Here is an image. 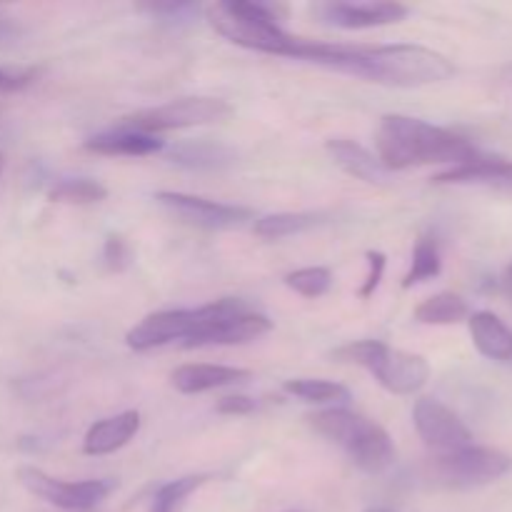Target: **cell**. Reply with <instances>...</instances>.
Here are the masks:
<instances>
[{
    "label": "cell",
    "instance_id": "obj_1",
    "mask_svg": "<svg viewBox=\"0 0 512 512\" xmlns=\"http://www.w3.org/2000/svg\"><path fill=\"white\" fill-rule=\"evenodd\" d=\"M325 65L395 88H423L453 78L455 65L423 45H340L333 43Z\"/></svg>",
    "mask_w": 512,
    "mask_h": 512
},
{
    "label": "cell",
    "instance_id": "obj_2",
    "mask_svg": "<svg viewBox=\"0 0 512 512\" xmlns=\"http://www.w3.org/2000/svg\"><path fill=\"white\" fill-rule=\"evenodd\" d=\"M375 145L378 160L388 173L433 163H450L458 168L480 155V150L463 135L410 115H385L380 120Z\"/></svg>",
    "mask_w": 512,
    "mask_h": 512
},
{
    "label": "cell",
    "instance_id": "obj_3",
    "mask_svg": "<svg viewBox=\"0 0 512 512\" xmlns=\"http://www.w3.org/2000/svg\"><path fill=\"white\" fill-rule=\"evenodd\" d=\"M278 13H285L283 5L253 3V0H225L205 8V18L215 33L230 43L258 53L300 60L305 38L285 33Z\"/></svg>",
    "mask_w": 512,
    "mask_h": 512
},
{
    "label": "cell",
    "instance_id": "obj_4",
    "mask_svg": "<svg viewBox=\"0 0 512 512\" xmlns=\"http://www.w3.org/2000/svg\"><path fill=\"white\" fill-rule=\"evenodd\" d=\"M340 363H355L368 368L385 390L395 395H413L428 383L430 365L423 355L390 348L380 340H358L333 353Z\"/></svg>",
    "mask_w": 512,
    "mask_h": 512
},
{
    "label": "cell",
    "instance_id": "obj_5",
    "mask_svg": "<svg viewBox=\"0 0 512 512\" xmlns=\"http://www.w3.org/2000/svg\"><path fill=\"white\" fill-rule=\"evenodd\" d=\"M233 108L220 98H178L158 108H145L138 113L120 120V130H133V133L158 135L165 130L195 128V125L223 123L230 118Z\"/></svg>",
    "mask_w": 512,
    "mask_h": 512
},
{
    "label": "cell",
    "instance_id": "obj_6",
    "mask_svg": "<svg viewBox=\"0 0 512 512\" xmlns=\"http://www.w3.org/2000/svg\"><path fill=\"white\" fill-rule=\"evenodd\" d=\"M512 470V458L503 450L468 445L448 455H435L430 460V478L448 488H478L508 475Z\"/></svg>",
    "mask_w": 512,
    "mask_h": 512
},
{
    "label": "cell",
    "instance_id": "obj_7",
    "mask_svg": "<svg viewBox=\"0 0 512 512\" xmlns=\"http://www.w3.org/2000/svg\"><path fill=\"white\" fill-rule=\"evenodd\" d=\"M18 480L35 498L68 512H88L98 508L108 498L110 490H113L110 480H80V483H68V480L50 478L48 473H43L38 468H30V465L18 470Z\"/></svg>",
    "mask_w": 512,
    "mask_h": 512
},
{
    "label": "cell",
    "instance_id": "obj_8",
    "mask_svg": "<svg viewBox=\"0 0 512 512\" xmlns=\"http://www.w3.org/2000/svg\"><path fill=\"white\" fill-rule=\"evenodd\" d=\"M415 430L435 455H448L473 445V433L468 425L440 400L420 398L413 408Z\"/></svg>",
    "mask_w": 512,
    "mask_h": 512
},
{
    "label": "cell",
    "instance_id": "obj_9",
    "mask_svg": "<svg viewBox=\"0 0 512 512\" xmlns=\"http://www.w3.org/2000/svg\"><path fill=\"white\" fill-rule=\"evenodd\" d=\"M210 318L208 305L195 310H163L153 313L128 330L125 343L133 350H153L160 345H168L173 340H190Z\"/></svg>",
    "mask_w": 512,
    "mask_h": 512
},
{
    "label": "cell",
    "instance_id": "obj_10",
    "mask_svg": "<svg viewBox=\"0 0 512 512\" xmlns=\"http://www.w3.org/2000/svg\"><path fill=\"white\" fill-rule=\"evenodd\" d=\"M163 208H168L175 218L185 220L190 225H198L205 230H230L240 228L248 220H253V210L243 208V205H225L215 203V200L198 198V195L185 193H170V190H160L155 195Z\"/></svg>",
    "mask_w": 512,
    "mask_h": 512
},
{
    "label": "cell",
    "instance_id": "obj_11",
    "mask_svg": "<svg viewBox=\"0 0 512 512\" xmlns=\"http://www.w3.org/2000/svg\"><path fill=\"white\" fill-rule=\"evenodd\" d=\"M410 8L403 3H318L313 5L315 18L323 20L325 25L345 30L360 28H378V25L400 23L408 18Z\"/></svg>",
    "mask_w": 512,
    "mask_h": 512
},
{
    "label": "cell",
    "instance_id": "obj_12",
    "mask_svg": "<svg viewBox=\"0 0 512 512\" xmlns=\"http://www.w3.org/2000/svg\"><path fill=\"white\" fill-rule=\"evenodd\" d=\"M435 185H470V188H485L493 193L512 198V160L498 155L480 153L470 163L450 168L435 175Z\"/></svg>",
    "mask_w": 512,
    "mask_h": 512
},
{
    "label": "cell",
    "instance_id": "obj_13",
    "mask_svg": "<svg viewBox=\"0 0 512 512\" xmlns=\"http://www.w3.org/2000/svg\"><path fill=\"white\" fill-rule=\"evenodd\" d=\"M140 430V413L138 410H125L115 418H105L95 423L85 433L83 453L85 455H110L128 445Z\"/></svg>",
    "mask_w": 512,
    "mask_h": 512
},
{
    "label": "cell",
    "instance_id": "obj_14",
    "mask_svg": "<svg viewBox=\"0 0 512 512\" xmlns=\"http://www.w3.org/2000/svg\"><path fill=\"white\" fill-rule=\"evenodd\" d=\"M325 150H328L330 158L335 160V165H340V168L348 175H353V178L365 180V183L370 185L388 183L390 173L383 168L378 155H373L368 148H363V145L345 138H333L325 143Z\"/></svg>",
    "mask_w": 512,
    "mask_h": 512
},
{
    "label": "cell",
    "instance_id": "obj_15",
    "mask_svg": "<svg viewBox=\"0 0 512 512\" xmlns=\"http://www.w3.org/2000/svg\"><path fill=\"white\" fill-rule=\"evenodd\" d=\"M253 378L250 370L228 368V365H183L173 373L175 390L185 395L208 393V390L225 388V385H238Z\"/></svg>",
    "mask_w": 512,
    "mask_h": 512
},
{
    "label": "cell",
    "instance_id": "obj_16",
    "mask_svg": "<svg viewBox=\"0 0 512 512\" xmlns=\"http://www.w3.org/2000/svg\"><path fill=\"white\" fill-rule=\"evenodd\" d=\"M348 455L353 458V463L360 470L370 475H378L383 470H388L395 460V445L390 440V435L380 428L378 423L368 420V425L363 428V433L353 440V445L348 448Z\"/></svg>",
    "mask_w": 512,
    "mask_h": 512
},
{
    "label": "cell",
    "instance_id": "obj_17",
    "mask_svg": "<svg viewBox=\"0 0 512 512\" xmlns=\"http://www.w3.org/2000/svg\"><path fill=\"white\" fill-rule=\"evenodd\" d=\"M470 335L480 355L498 363H512V330L495 313L480 310L470 315Z\"/></svg>",
    "mask_w": 512,
    "mask_h": 512
},
{
    "label": "cell",
    "instance_id": "obj_18",
    "mask_svg": "<svg viewBox=\"0 0 512 512\" xmlns=\"http://www.w3.org/2000/svg\"><path fill=\"white\" fill-rule=\"evenodd\" d=\"M165 143L158 135H145V133H133V130H110V133L93 135L90 140H85V150L98 155H130V158H138V155H150L163 150Z\"/></svg>",
    "mask_w": 512,
    "mask_h": 512
},
{
    "label": "cell",
    "instance_id": "obj_19",
    "mask_svg": "<svg viewBox=\"0 0 512 512\" xmlns=\"http://www.w3.org/2000/svg\"><path fill=\"white\" fill-rule=\"evenodd\" d=\"M308 423L315 433H320L330 443L348 450L353 445V440L363 433V428L368 425V418H363L358 413H350L345 408H328L308 415Z\"/></svg>",
    "mask_w": 512,
    "mask_h": 512
},
{
    "label": "cell",
    "instance_id": "obj_20",
    "mask_svg": "<svg viewBox=\"0 0 512 512\" xmlns=\"http://www.w3.org/2000/svg\"><path fill=\"white\" fill-rule=\"evenodd\" d=\"M170 160L193 170H220L235 163V153L210 140H188L170 150Z\"/></svg>",
    "mask_w": 512,
    "mask_h": 512
},
{
    "label": "cell",
    "instance_id": "obj_21",
    "mask_svg": "<svg viewBox=\"0 0 512 512\" xmlns=\"http://www.w3.org/2000/svg\"><path fill=\"white\" fill-rule=\"evenodd\" d=\"M470 315L468 303L455 293H438L415 308V320L423 325H455Z\"/></svg>",
    "mask_w": 512,
    "mask_h": 512
},
{
    "label": "cell",
    "instance_id": "obj_22",
    "mask_svg": "<svg viewBox=\"0 0 512 512\" xmlns=\"http://www.w3.org/2000/svg\"><path fill=\"white\" fill-rule=\"evenodd\" d=\"M320 223H323V218L318 213H278L255 220V233L265 240H278L295 233H305Z\"/></svg>",
    "mask_w": 512,
    "mask_h": 512
},
{
    "label": "cell",
    "instance_id": "obj_23",
    "mask_svg": "<svg viewBox=\"0 0 512 512\" xmlns=\"http://www.w3.org/2000/svg\"><path fill=\"white\" fill-rule=\"evenodd\" d=\"M443 273V258H440V248L433 238H420L413 250V263H410L408 275L403 278V288L410 290L418 283H428V280L438 278Z\"/></svg>",
    "mask_w": 512,
    "mask_h": 512
},
{
    "label": "cell",
    "instance_id": "obj_24",
    "mask_svg": "<svg viewBox=\"0 0 512 512\" xmlns=\"http://www.w3.org/2000/svg\"><path fill=\"white\" fill-rule=\"evenodd\" d=\"M208 480V475H185V478L173 480V483H165L163 488L155 493L150 512H183L190 495H193L195 490L203 488Z\"/></svg>",
    "mask_w": 512,
    "mask_h": 512
},
{
    "label": "cell",
    "instance_id": "obj_25",
    "mask_svg": "<svg viewBox=\"0 0 512 512\" xmlns=\"http://www.w3.org/2000/svg\"><path fill=\"white\" fill-rule=\"evenodd\" d=\"M285 393L295 395L305 403H345L350 400V390L340 383H330V380H288Z\"/></svg>",
    "mask_w": 512,
    "mask_h": 512
},
{
    "label": "cell",
    "instance_id": "obj_26",
    "mask_svg": "<svg viewBox=\"0 0 512 512\" xmlns=\"http://www.w3.org/2000/svg\"><path fill=\"white\" fill-rule=\"evenodd\" d=\"M48 198L53 200V203L90 205L108 198V190L90 178H75V180H60V183H55L53 188H50Z\"/></svg>",
    "mask_w": 512,
    "mask_h": 512
},
{
    "label": "cell",
    "instance_id": "obj_27",
    "mask_svg": "<svg viewBox=\"0 0 512 512\" xmlns=\"http://www.w3.org/2000/svg\"><path fill=\"white\" fill-rule=\"evenodd\" d=\"M285 285L303 298H320L333 285V275L328 268H303L285 275Z\"/></svg>",
    "mask_w": 512,
    "mask_h": 512
},
{
    "label": "cell",
    "instance_id": "obj_28",
    "mask_svg": "<svg viewBox=\"0 0 512 512\" xmlns=\"http://www.w3.org/2000/svg\"><path fill=\"white\" fill-rule=\"evenodd\" d=\"M103 260H105V265H108L110 270L120 273V270L128 268L130 260H133V253H130V245L125 243V240L120 238V235H110V238L105 240Z\"/></svg>",
    "mask_w": 512,
    "mask_h": 512
},
{
    "label": "cell",
    "instance_id": "obj_29",
    "mask_svg": "<svg viewBox=\"0 0 512 512\" xmlns=\"http://www.w3.org/2000/svg\"><path fill=\"white\" fill-rule=\"evenodd\" d=\"M38 78V70H10L0 68V93H18V90L28 88L33 80Z\"/></svg>",
    "mask_w": 512,
    "mask_h": 512
},
{
    "label": "cell",
    "instance_id": "obj_30",
    "mask_svg": "<svg viewBox=\"0 0 512 512\" xmlns=\"http://www.w3.org/2000/svg\"><path fill=\"white\" fill-rule=\"evenodd\" d=\"M368 263H370V273H368V278H365V285L360 288V298H370V295L378 290L380 280H383V273H385V255L383 253H375V250H370Z\"/></svg>",
    "mask_w": 512,
    "mask_h": 512
},
{
    "label": "cell",
    "instance_id": "obj_31",
    "mask_svg": "<svg viewBox=\"0 0 512 512\" xmlns=\"http://www.w3.org/2000/svg\"><path fill=\"white\" fill-rule=\"evenodd\" d=\"M255 400L248 398V395H228V398L220 400L215 405V410L223 415H250L255 410Z\"/></svg>",
    "mask_w": 512,
    "mask_h": 512
},
{
    "label": "cell",
    "instance_id": "obj_32",
    "mask_svg": "<svg viewBox=\"0 0 512 512\" xmlns=\"http://www.w3.org/2000/svg\"><path fill=\"white\" fill-rule=\"evenodd\" d=\"M143 10H148V13L153 15H163V18H185V15L190 13H198V8H195L193 3H150V5H143Z\"/></svg>",
    "mask_w": 512,
    "mask_h": 512
},
{
    "label": "cell",
    "instance_id": "obj_33",
    "mask_svg": "<svg viewBox=\"0 0 512 512\" xmlns=\"http://www.w3.org/2000/svg\"><path fill=\"white\" fill-rule=\"evenodd\" d=\"M20 38H23V28H20L18 20L0 13V50L13 48V45L20 43Z\"/></svg>",
    "mask_w": 512,
    "mask_h": 512
},
{
    "label": "cell",
    "instance_id": "obj_34",
    "mask_svg": "<svg viewBox=\"0 0 512 512\" xmlns=\"http://www.w3.org/2000/svg\"><path fill=\"white\" fill-rule=\"evenodd\" d=\"M503 290H505V295H508L510 303H512V263L508 265V268H505V273H503Z\"/></svg>",
    "mask_w": 512,
    "mask_h": 512
},
{
    "label": "cell",
    "instance_id": "obj_35",
    "mask_svg": "<svg viewBox=\"0 0 512 512\" xmlns=\"http://www.w3.org/2000/svg\"><path fill=\"white\" fill-rule=\"evenodd\" d=\"M3 170H5V155L0 153V175H3Z\"/></svg>",
    "mask_w": 512,
    "mask_h": 512
},
{
    "label": "cell",
    "instance_id": "obj_36",
    "mask_svg": "<svg viewBox=\"0 0 512 512\" xmlns=\"http://www.w3.org/2000/svg\"><path fill=\"white\" fill-rule=\"evenodd\" d=\"M368 512H393V510H388V508H373V510H368Z\"/></svg>",
    "mask_w": 512,
    "mask_h": 512
}]
</instances>
